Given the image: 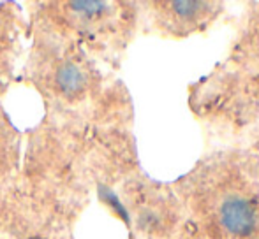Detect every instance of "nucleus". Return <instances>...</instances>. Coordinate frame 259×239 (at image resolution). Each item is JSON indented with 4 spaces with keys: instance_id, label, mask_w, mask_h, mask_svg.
I'll list each match as a JSON object with an SVG mask.
<instances>
[{
    "instance_id": "nucleus-3",
    "label": "nucleus",
    "mask_w": 259,
    "mask_h": 239,
    "mask_svg": "<svg viewBox=\"0 0 259 239\" xmlns=\"http://www.w3.org/2000/svg\"><path fill=\"white\" fill-rule=\"evenodd\" d=\"M71 7H74L76 11H81V13H101L104 7L103 2H72Z\"/></svg>"
},
{
    "instance_id": "nucleus-1",
    "label": "nucleus",
    "mask_w": 259,
    "mask_h": 239,
    "mask_svg": "<svg viewBox=\"0 0 259 239\" xmlns=\"http://www.w3.org/2000/svg\"><path fill=\"white\" fill-rule=\"evenodd\" d=\"M221 223L229 234L245 236L256 225V209L245 199L233 197L222 206Z\"/></svg>"
},
{
    "instance_id": "nucleus-2",
    "label": "nucleus",
    "mask_w": 259,
    "mask_h": 239,
    "mask_svg": "<svg viewBox=\"0 0 259 239\" xmlns=\"http://www.w3.org/2000/svg\"><path fill=\"white\" fill-rule=\"evenodd\" d=\"M57 81L58 86L62 88V92L65 93H76L81 90L83 86V74L79 72V69L72 64H65L58 69V74H57Z\"/></svg>"
}]
</instances>
